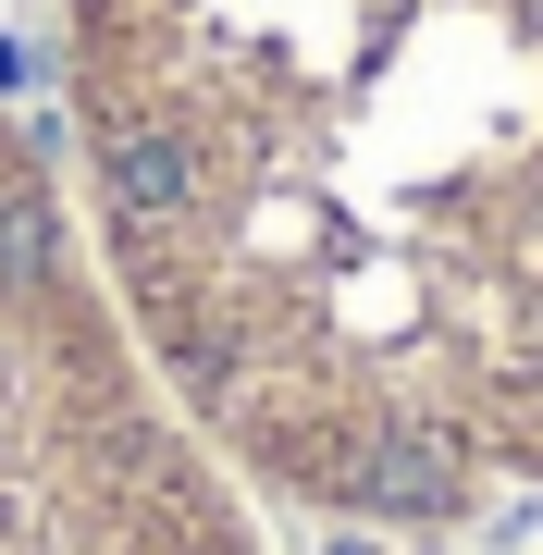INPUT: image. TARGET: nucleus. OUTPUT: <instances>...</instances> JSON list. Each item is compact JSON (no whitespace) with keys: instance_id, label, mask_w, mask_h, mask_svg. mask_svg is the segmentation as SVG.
<instances>
[{"instance_id":"f257e3e1","label":"nucleus","mask_w":543,"mask_h":555,"mask_svg":"<svg viewBox=\"0 0 543 555\" xmlns=\"http://www.w3.org/2000/svg\"><path fill=\"white\" fill-rule=\"evenodd\" d=\"M50 87L75 222L247 506L543 518V0H50Z\"/></svg>"},{"instance_id":"f03ea898","label":"nucleus","mask_w":543,"mask_h":555,"mask_svg":"<svg viewBox=\"0 0 543 555\" xmlns=\"http://www.w3.org/2000/svg\"><path fill=\"white\" fill-rule=\"evenodd\" d=\"M0 555H272L148 371L62 160L0 112Z\"/></svg>"}]
</instances>
